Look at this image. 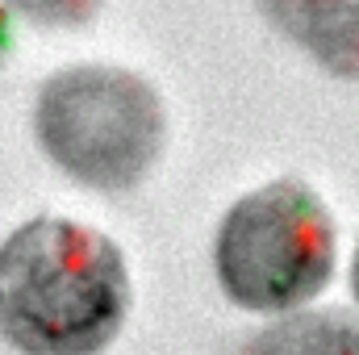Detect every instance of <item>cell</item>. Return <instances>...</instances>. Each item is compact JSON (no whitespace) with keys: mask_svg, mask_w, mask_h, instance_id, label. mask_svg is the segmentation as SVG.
Segmentation results:
<instances>
[{"mask_svg":"<svg viewBox=\"0 0 359 355\" xmlns=\"http://www.w3.org/2000/svg\"><path fill=\"white\" fill-rule=\"evenodd\" d=\"M121 247L72 217H29L0 243V339L21 355H100L126 326Z\"/></svg>","mask_w":359,"mask_h":355,"instance_id":"cell-1","label":"cell"},{"mask_svg":"<svg viewBox=\"0 0 359 355\" xmlns=\"http://www.w3.org/2000/svg\"><path fill=\"white\" fill-rule=\"evenodd\" d=\"M34 138L76 184L126 192L142 184L168 142L159 92L126 67L80 63L55 72L34 96Z\"/></svg>","mask_w":359,"mask_h":355,"instance_id":"cell-2","label":"cell"},{"mask_svg":"<svg viewBox=\"0 0 359 355\" xmlns=\"http://www.w3.org/2000/svg\"><path fill=\"white\" fill-rule=\"evenodd\" d=\"M334 255L330 209L297 176L238 196L213 239L222 293L255 314H284L313 301L334 276Z\"/></svg>","mask_w":359,"mask_h":355,"instance_id":"cell-3","label":"cell"},{"mask_svg":"<svg viewBox=\"0 0 359 355\" xmlns=\"http://www.w3.org/2000/svg\"><path fill=\"white\" fill-rule=\"evenodd\" d=\"M259 8L313 63L359 84V0H259Z\"/></svg>","mask_w":359,"mask_h":355,"instance_id":"cell-4","label":"cell"},{"mask_svg":"<svg viewBox=\"0 0 359 355\" xmlns=\"http://www.w3.org/2000/svg\"><path fill=\"white\" fill-rule=\"evenodd\" d=\"M238 355H359V318L347 309H297L255 330Z\"/></svg>","mask_w":359,"mask_h":355,"instance_id":"cell-5","label":"cell"},{"mask_svg":"<svg viewBox=\"0 0 359 355\" xmlns=\"http://www.w3.org/2000/svg\"><path fill=\"white\" fill-rule=\"evenodd\" d=\"M25 21L50 25V29H76L88 25L92 17L104 8V0H8Z\"/></svg>","mask_w":359,"mask_h":355,"instance_id":"cell-6","label":"cell"},{"mask_svg":"<svg viewBox=\"0 0 359 355\" xmlns=\"http://www.w3.org/2000/svg\"><path fill=\"white\" fill-rule=\"evenodd\" d=\"M13 55V21H8V13H4V4H0V63Z\"/></svg>","mask_w":359,"mask_h":355,"instance_id":"cell-7","label":"cell"},{"mask_svg":"<svg viewBox=\"0 0 359 355\" xmlns=\"http://www.w3.org/2000/svg\"><path fill=\"white\" fill-rule=\"evenodd\" d=\"M351 293H355V301H359V247H355V260H351Z\"/></svg>","mask_w":359,"mask_h":355,"instance_id":"cell-8","label":"cell"}]
</instances>
